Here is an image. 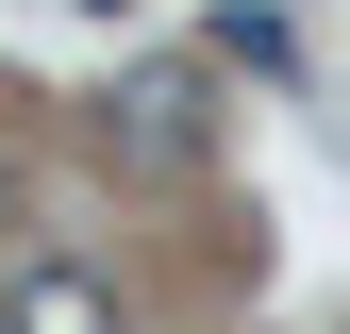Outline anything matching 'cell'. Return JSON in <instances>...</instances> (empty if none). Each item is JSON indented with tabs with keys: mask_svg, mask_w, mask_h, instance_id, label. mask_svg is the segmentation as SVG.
<instances>
[{
	"mask_svg": "<svg viewBox=\"0 0 350 334\" xmlns=\"http://www.w3.org/2000/svg\"><path fill=\"white\" fill-rule=\"evenodd\" d=\"M0 334H117V284L83 250H17L0 268Z\"/></svg>",
	"mask_w": 350,
	"mask_h": 334,
	"instance_id": "6da1fadb",
	"label": "cell"
},
{
	"mask_svg": "<svg viewBox=\"0 0 350 334\" xmlns=\"http://www.w3.org/2000/svg\"><path fill=\"white\" fill-rule=\"evenodd\" d=\"M200 134H217L200 67H134V84H117V151H134V167H200Z\"/></svg>",
	"mask_w": 350,
	"mask_h": 334,
	"instance_id": "7a4b0ae2",
	"label": "cell"
},
{
	"mask_svg": "<svg viewBox=\"0 0 350 334\" xmlns=\"http://www.w3.org/2000/svg\"><path fill=\"white\" fill-rule=\"evenodd\" d=\"M200 51H217V67H250V84H284V67H300V34L267 17V0H217V34H200Z\"/></svg>",
	"mask_w": 350,
	"mask_h": 334,
	"instance_id": "3957f363",
	"label": "cell"
},
{
	"mask_svg": "<svg viewBox=\"0 0 350 334\" xmlns=\"http://www.w3.org/2000/svg\"><path fill=\"white\" fill-rule=\"evenodd\" d=\"M0 218H17V184H0Z\"/></svg>",
	"mask_w": 350,
	"mask_h": 334,
	"instance_id": "277c9868",
	"label": "cell"
}]
</instances>
